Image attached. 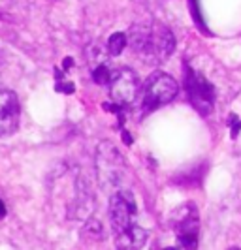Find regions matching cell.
<instances>
[{
    "mask_svg": "<svg viewBox=\"0 0 241 250\" xmlns=\"http://www.w3.org/2000/svg\"><path fill=\"white\" fill-rule=\"evenodd\" d=\"M128 45L147 64H160L174 53L175 38L160 23H141L130 28Z\"/></svg>",
    "mask_w": 241,
    "mask_h": 250,
    "instance_id": "6da1fadb",
    "label": "cell"
},
{
    "mask_svg": "<svg viewBox=\"0 0 241 250\" xmlns=\"http://www.w3.org/2000/svg\"><path fill=\"white\" fill-rule=\"evenodd\" d=\"M94 164H96V177L98 183L104 190L115 188L125 175L127 164L125 158L121 156L119 149L110 141H102L96 149V156H94Z\"/></svg>",
    "mask_w": 241,
    "mask_h": 250,
    "instance_id": "7a4b0ae2",
    "label": "cell"
},
{
    "mask_svg": "<svg viewBox=\"0 0 241 250\" xmlns=\"http://www.w3.org/2000/svg\"><path fill=\"white\" fill-rule=\"evenodd\" d=\"M172 228L177 237V250H198L200 216H198V209L192 203L179 207L174 213Z\"/></svg>",
    "mask_w": 241,
    "mask_h": 250,
    "instance_id": "3957f363",
    "label": "cell"
},
{
    "mask_svg": "<svg viewBox=\"0 0 241 250\" xmlns=\"http://www.w3.org/2000/svg\"><path fill=\"white\" fill-rule=\"evenodd\" d=\"M179 87L175 79L168 74H154L149 77L143 88V109L149 113L166 105L177 96Z\"/></svg>",
    "mask_w": 241,
    "mask_h": 250,
    "instance_id": "277c9868",
    "label": "cell"
},
{
    "mask_svg": "<svg viewBox=\"0 0 241 250\" xmlns=\"http://www.w3.org/2000/svg\"><path fill=\"white\" fill-rule=\"evenodd\" d=\"M185 88H187L191 104L200 115H209V113L213 111L215 88L202 74L194 72L192 68H187L185 70Z\"/></svg>",
    "mask_w": 241,
    "mask_h": 250,
    "instance_id": "5b68a950",
    "label": "cell"
},
{
    "mask_svg": "<svg viewBox=\"0 0 241 250\" xmlns=\"http://www.w3.org/2000/svg\"><path fill=\"white\" fill-rule=\"evenodd\" d=\"M136 214H138V207H136L134 196L127 190L115 192L110 200V222H111L113 235L132 228Z\"/></svg>",
    "mask_w": 241,
    "mask_h": 250,
    "instance_id": "8992f818",
    "label": "cell"
},
{
    "mask_svg": "<svg viewBox=\"0 0 241 250\" xmlns=\"http://www.w3.org/2000/svg\"><path fill=\"white\" fill-rule=\"evenodd\" d=\"M140 90V79L134 70H130L127 66L117 68L111 72L110 79V94L113 98L115 104L119 105H130L136 100V94Z\"/></svg>",
    "mask_w": 241,
    "mask_h": 250,
    "instance_id": "52a82bcc",
    "label": "cell"
},
{
    "mask_svg": "<svg viewBox=\"0 0 241 250\" xmlns=\"http://www.w3.org/2000/svg\"><path fill=\"white\" fill-rule=\"evenodd\" d=\"M19 102L12 90H0V138L10 136L19 125Z\"/></svg>",
    "mask_w": 241,
    "mask_h": 250,
    "instance_id": "ba28073f",
    "label": "cell"
},
{
    "mask_svg": "<svg viewBox=\"0 0 241 250\" xmlns=\"http://www.w3.org/2000/svg\"><path fill=\"white\" fill-rule=\"evenodd\" d=\"M113 237L117 250H140L147 241V231L141 226L134 224L132 228H128L127 231L117 233Z\"/></svg>",
    "mask_w": 241,
    "mask_h": 250,
    "instance_id": "9c48e42d",
    "label": "cell"
},
{
    "mask_svg": "<svg viewBox=\"0 0 241 250\" xmlns=\"http://www.w3.org/2000/svg\"><path fill=\"white\" fill-rule=\"evenodd\" d=\"M127 45H128V36L125 32H115V34H111V36L108 38V53L111 57L121 55Z\"/></svg>",
    "mask_w": 241,
    "mask_h": 250,
    "instance_id": "30bf717a",
    "label": "cell"
},
{
    "mask_svg": "<svg viewBox=\"0 0 241 250\" xmlns=\"http://www.w3.org/2000/svg\"><path fill=\"white\" fill-rule=\"evenodd\" d=\"M92 79H94V83H98V85H106V83H110V79H111V72H110L108 64L106 62L94 64V66H92Z\"/></svg>",
    "mask_w": 241,
    "mask_h": 250,
    "instance_id": "8fae6325",
    "label": "cell"
},
{
    "mask_svg": "<svg viewBox=\"0 0 241 250\" xmlns=\"http://www.w3.org/2000/svg\"><path fill=\"white\" fill-rule=\"evenodd\" d=\"M6 216V205H4V201L0 200V220Z\"/></svg>",
    "mask_w": 241,
    "mask_h": 250,
    "instance_id": "7c38bea8",
    "label": "cell"
},
{
    "mask_svg": "<svg viewBox=\"0 0 241 250\" xmlns=\"http://www.w3.org/2000/svg\"><path fill=\"white\" fill-rule=\"evenodd\" d=\"M164 250H177V247H175V249H164Z\"/></svg>",
    "mask_w": 241,
    "mask_h": 250,
    "instance_id": "4fadbf2b",
    "label": "cell"
},
{
    "mask_svg": "<svg viewBox=\"0 0 241 250\" xmlns=\"http://www.w3.org/2000/svg\"><path fill=\"white\" fill-rule=\"evenodd\" d=\"M230 250H240V249H238V247H236V249H230Z\"/></svg>",
    "mask_w": 241,
    "mask_h": 250,
    "instance_id": "5bb4252c",
    "label": "cell"
}]
</instances>
